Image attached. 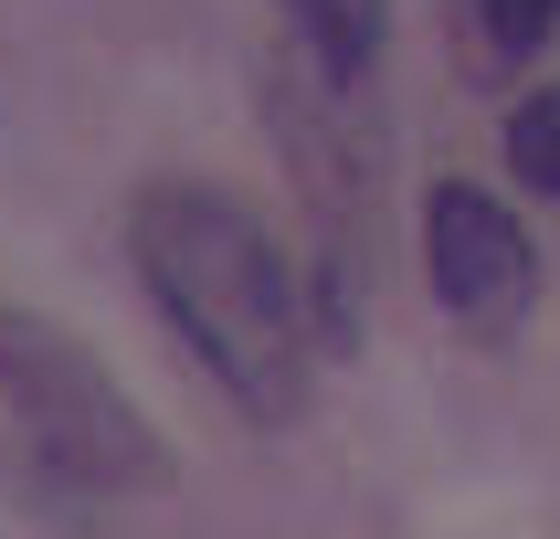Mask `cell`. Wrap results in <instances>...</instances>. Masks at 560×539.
Listing matches in <instances>:
<instances>
[{"mask_svg":"<svg viewBox=\"0 0 560 539\" xmlns=\"http://www.w3.org/2000/svg\"><path fill=\"white\" fill-rule=\"evenodd\" d=\"M127 265L244 423H285L307 402V296L254 201L222 180H149L127 201Z\"/></svg>","mask_w":560,"mask_h":539,"instance_id":"6da1fadb","label":"cell"},{"mask_svg":"<svg viewBox=\"0 0 560 539\" xmlns=\"http://www.w3.org/2000/svg\"><path fill=\"white\" fill-rule=\"evenodd\" d=\"M0 412L32 434V455L63 487H95V497H149V487H170V444L117 391V371L85 339H63L54 317H32V307H0Z\"/></svg>","mask_w":560,"mask_h":539,"instance_id":"7a4b0ae2","label":"cell"},{"mask_svg":"<svg viewBox=\"0 0 560 539\" xmlns=\"http://www.w3.org/2000/svg\"><path fill=\"white\" fill-rule=\"evenodd\" d=\"M423 285H434V307L455 317V328L508 339V328L539 307L529 222L508 212L498 190H476V180H434L423 190Z\"/></svg>","mask_w":560,"mask_h":539,"instance_id":"3957f363","label":"cell"},{"mask_svg":"<svg viewBox=\"0 0 560 539\" xmlns=\"http://www.w3.org/2000/svg\"><path fill=\"white\" fill-rule=\"evenodd\" d=\"M285 22H296V43L328 85H360L392 43V0H285Z\"/></svg>","mask_w":560,"mask_h":539,"instance_id":"277c9868","label":"cell"},{"mask_svg":"<svg viewBox=\"0 0 560 539\" xmlns=\"http://www.w3.org/2000/svg\"><path fill=\"white\" fill-rule=\"evenodd\" d=\"M455 22H466L476 74L498 85V74H529V63L560 43V0H455Z\"/></svg>","mask_w":560,"mask_h":539,"instance_id":"5b68a950","label":"cell"},{"mask_svg":"<svg viewBox=\"0 0 560 539\" xmlns=\"http://www.w3.org/2000/svg\"><path fill=\"white\" fill-rule=\"evenodd\" d=\"M508 169H518V190L560 201V74L508 106Z\"/></svg>","mask_w":560,"mask_h":539,"instance_id":"8992f818","label":"cell"}]
</instances>
